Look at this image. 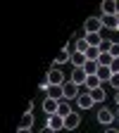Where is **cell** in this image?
Segmentation results:
<instances>
[{
  "mask_svg": "<svg viewBox=\"0 0 119 133\" xmlns=\"http://www.w3.org/2000/svg\"><path fill=\"white\" fill-rule=\"evenodd\" d=\"M83 69H86V74H88V76H95V74H98V69H100V64H98V62H88Z\"/></svg>",
  "mask_w": 119,
  "mask_h": 133,
  "instance_id": "obj_22",
  "label": "cell"
},
{
  "mask_svg": "<svg viewBox=\"0 0 119 133\" xmlns=\"http://www.w3.org/2000/svg\"><path fill=\"white\" fill-rule=\"evenodd\" d=\"M114 100H117V105H119V93H117V97H114Z\"/></svg>",
  "mask_w": 119,
  "mask_h": 133,
  "instance_id": "obj_29",
  "label": "cell"
},
{
  "mask_svg": "<svg viewBox=\"0 0 119 133\" xmlns=\"http://www.w3.org/2000/svg\"><path fill=\"white\" fill-rule=\"evenodd\" d=\"M83 38L88 41V45H91V48H100V45L105 43V38H103V33H86V36H83Z\"/></svg>",
  "mask_w": 119,
  "mask_h": 133,
  "instance_id": "obj_12",
  "label": "cell"
},
{
  "mask_svg": "<svg viewBox=\"0 0 119 133\" xmlns=\"http://www.w3.org/2000/svg\"><path fill=\"white\" fill-rule=\"evenodd\" d=\"M88 50H91V45H88L86 38H76V43H74V52H83V55H86Z\"/></svg>",
  "mask_w": 119,
  "mask_h": 133,
  "instance_id": "obj_13",
  "label": "cell"
},
{
  "mask_svg": "<svg viewBox=\"0 0 119 133\" xmlns=\"http://www.w3.org/2000/svg\"><path fill=\"white\" fill-rule=\"evenodd\" d=\"M95 76H98L100 81H103V83H105V81L110 83V78H112L114 74H112V69H110V66H100V69H98V74H95Z\"/></svg>",
  "mask_w": 119,
  "mask_h": 133,
  "instance_id": "obj_14",
  "label": "cell"
},
{
  "mask_svg": "<svg viewBox=\"0 0 119 133\" xmlns=\"http://www.w3.org/2000/svg\"><path fill=\"white\" fill-rule=\"evenodd\" d=\"M31 126H33V114H24L22 116V124H19V128H26V131H31Z\"/></svg>",
  "mask_w": 119,
  "mask_h": 133,
  "instance_id": "obj_19",
  "label": "cell"
},
{
  "mask_svg": "<svg viewBox=\"0 0 119 133\" xmlns=\"http://www.w3.org/2000/svg\"><path fill=\"white\" fill-rule=\"evenodd\" d=\"M45 97L62 102V100H64V88H62V86H50V88H48V93H45Z\"/></svg>",
  "mask_w": 119,
  "mask_h": 133,
  "instance_id": "obj_7",
  "label": "cell"
},
{
  "mask_svg": "<svg viewBox=\"0 0 119 133\" xmlns=\"http://www.w3.org/2000/svg\"><path fill=\"white\" fill-rule=\"evenodd\" d=\"M110 55H112L114 59H119V43H112V48H110Z\"/></svg>",
  "mask_w": 119,
  "mask_h": 133,
  "instance_id": "obj_23",
  "label": "cell"
},
{
  "mask_svg": "<svg viewBox=\"0 0 119 133\" xmlns=\"http://www.w3.org/2000/svg\"><path fill=\"white\" fill-rule=\"evenodd\" d=\"M48 128H53L55 133L57 131H62L64 128V116H60V114H53V116H48V124H45Z\"/></svg>",
  "mask_w": 119,
  "mask_h": 133,
  "instance_id": "obj_4",
  "label": "cell"
},
{
  "mask_svg": "<svg viewBox=\"0 0 119 133\" xmlns=\"http://www.w3.org/2000/svg\"><path fill=\"white\" fill-rule=\"evenodd\" d=\"M48 81H50V86H64V83H67L64 74L57 69V66H53V69L48 71Z\"/></svg>",
  "mask_w": 119,
  "mask_h": 133,
  "instance_id": "obj_2",
  "label": "cell"
},
{
  "mask_svg": "<svg viewBox=\"0 0 119 133\" xmlns=\"http://www.w3.org/2000/svg\"><path fill=\"white\" fill-rule=\"evenodd\" d=\"M57 109H60V102H57V100H50V97H45V100H43V112H45L48 116L57 114Z\"/></svg>",
  "mask_w": 119,
  "mask_h": 133,
  "instance_id": "obj_9",
  "label": "cell"
},
{
  "mask_svg": "<svg viewBox=\"0 0 119 133\" xmlns=\"http://www.w3.org/2000/svg\"><path fill=\"white\" fill-rule=\"evenodd\" d=\"M100 10H103V17H117V0H105Z\"/></svg>",
  "mask_w": 119,
  "mask_h": 133,
  "instance_id": "obj_8",
  "label": "cell"
},
{
  "mask_svg": "<svg viewBox=\"0 0 119 133\" xmlns=\"http://www.w3.org/2000/svg\"><path fill=\"white\" fill-rule=\"evenodd\" d=\"M76 105H79V109H91V107L95 105V100H93V97H91V93L86 90V93H81V95H79Z\"/></svg>",
  "mask_w": 119,
  "mask_h": 133,
  "instance_id": "obj_6",
  "label": "cell"
},
{
  "mask_svg": "<svg viewBox=\"0 0 119 133\" xmlns=\"http://www.w3.org/2000/svg\"><path fill=\"white\" fill-rule=\"evenodd\" d=\"M79 124H81V116H79V112H72V114L64 119V128H67V131H74Z\"/></svg>",
  "mask_w": 119,
  "mask_h": 133,
  "instance_id": "obj_11",
  "label": "cell"
},
{
  "mask_svg": "<svg viewBox=\"0 0 119 133\" xmlns=\"http://www.w3.org/2000/svg\"><path fill=\"white\" fill-rule=\"evenodd\" d=\"M64 62H72V52H69V50H60V55L55 57V64H64Z\"/></svg>",
  "mask_w": 119,
  "mask_h": 133,
  "instance_id": "obj_17",
  "label": "cell"
},
{
  "mask_svg": "<svg viewBox=\"0 0 119 133\" xmlns=\"http://www.w3.org/2000/svg\"><path fill=\"white\" fill-rule=\"evenodd\" d=\"M17 133H31V131H26V128H19V131H17Z\"/></svg>",
  "mask_w": 119,
  "mask_h": 133,
  "instance_id": "obj_28",
  "label": "cell"
},
{
  "mask_svg": "<svg viewBox=\"0 0 119 133\" xmlns=\"http://www.w3.org/2000/svg\"><path fill=\"white\" fill-rule=\"evenodd\" d=\"M64 100H79V95H81V90H79V86L76 83H72V81H67L64 83Z\"/></svg>",
  "mask_w": 119,
  "mask_h": 133,
  "instance_id": "obj_3",
  "label": "cell"
},
{
  "mask_svg": "<svg viewBox=\"0 0 119 133\" xmlns=\"http://www.w3.org/2000/svg\"><path fill=\"white\" fill-rule=\"evenodd\" d=\"M112 119H114V112H112V109L103 107V109L98 112V121H100V124H105V126H110V124H112Z\"/></svg>",
  "mask_w": 119,
  "mask_h": 133,
  "instance_id": "obj_10",
  "label": "cell"
},
{
  "mask_svg": "<svg viewBox=\"0 0 119 133\" xmlns=\"http://www.w3.org/2000/svg\"><path fill=\"white\" fill-rule=\"evenodd\" d=\"M110 86H112V88H114V90L119 93V74H114V76L110 78Z\"/></svg>",
  "mask_w": 119,
  "mask_h": 133,
  "instance_id": "obj_24",
  "label": "cell"
},
{
  "mask_svg": "<svg viewBox=\"0 0 119 133\" xmlns=\"http://www.w3.org/2000/svg\"><path fill=\"white\" fill-rule=\"evenodd\" d=\"M100 55H103V52H100V48H91L88 52H86L88 62H98V59H100Z\"/></svg>",
  "mask_w": 119,
  "mask_h": 133,
  "instance_id": "obj_21",
  "label": "cell"
},
{
  "mask_svg": "<svg viewBox=\"0 0 119 133\" xmlns=\"http://www.w3.org/2000/svg\"><path fill=\"white\" fill-rule=\"evenodd\" d=\"M72 83H76V86H86V81H88V74L86 69H72Z\"/></svg>",
  "mask_w": 119,
  "mask_h": 133,
  "instance_id": "obj_5",
  "label": "cell"
},
{
  "mask_svg": "<svg viewBox=\"0 0 119 133\" xmlns=\"http://www.w3.org/2000/svg\"><path fill=\"white\" fill-rule=\"evenodd\" d=\"M103 26H105V29H110V31H119L117 17H103Z\"/></svg>",
  "mask_w": 119,
  "mask_h": 133,
  "instance_id": "obj_15",
  "label": "cell"
},
{
  "mask_svg": "<svg viewBox=\"0 0 119 133\" xmlns=\"http://www.w3.org/2000/svg\"><path fill=\"white\" fill-rule=\"evenodd\" d=\"M105 133H119V128H112V126H107V128H105Z\"/></svg>",
  "mask_w": 119,
  "mask_h": 133,
  "instance_id": "obj_26",
  "label": "cell"
},
{
  "mask_svg": "<svg viewBox=\"0 0 119 133\" xmlns=\"http://www.w3.org/2000/svg\"><path fill=\"white\" fill-rule=\"evenodd\" d=\"M95 88H103V81H100L98 76H88V81H86V90H95Z\"/></svg>",
  "mask_w": 119,
  "mask_h": 133,
  "instance_id": "obj_16",
  "label": "cell"
},
{
  "mask_svg": "<svg viewBox=\"0 0 119 133\" xmlns=\"http://www.w3.org/2000/svg\"><path fill=\"white\" fill-rule=\"evenodd\" d=\"M117 24H119V14H117Z\"/></svg>",
  "mask_w": 119,
  "mask_h": 133,
  "instance_id": "obj_30",
  "label": "cell"
},
{
  "mask_svg": "<svg viewBox=\"0 0 119 133\" xmlns=\"http://www.w3.org/2000/svg\"><path fill=\"white\" fill-rule=\"evenodd\" d=\"M88 93H91V97L95 100V102H103V100L107 97L105 95V88H95V90H88Z\"/></svg>",
  "mask_w": 119,
  "mask_h": 133,
  "instance_id": "obj_20",
  "label": "cell"
},
{
  "mask_svg": "<svg viewBox=\"0 0 119 133\" xmlns=\"http://www.w3.org/2000/svg\"><path fill=\"white\" fill-rule=\"evenodd\" d=\"M83 29L86 33H100L105 26H103V17H88L86 22H83Z\"/></svg>",
  "mask_w": 119,
  "mask_h": 133,
  "instance_id": "obj_1",
  "label": "cell"
},
{
  "mask_svg": "<svg viewBox=\"0 0 119 133\" xmlns=\"http://www.w3.org/2000/svg\"><path fill=\"white\" fill-rule=\"evenodd\" d=\"M41 133H55V131H53V128H48V126H45V128H43Z\"/></svg>",
  "mask_w": 119,
  "mask_h": 133,
  "instance_id": "obj_27",
  "label": "cell"
},
{
  "mask_svg": "<svg viewBox=\"0 0 119 133\" xmlns=\"http://www.w3.org/2000/svg\"><path fill=\"white\" fill-rule=\"evenodd\" d=\"M57 114H60V116H64V119H67V116L72 114V107H69V100H62V102H60V109H57Z\"/></svg>",
  "mask_w": 119,
  "mask_h": 133,
  "instance_id": "obj_18",
  "label": "cell"
},
{
  "mask_svg": "<svg viewBox=\"0 0 119 133\" xmlns=\"http://www.w3.org/2000/svg\"><path fill=\"white\" fill-rule=\"evenodd\" d=\"M110 69H112V74H119V59H112Z\"/></svg>",
  "mask_w": 119,
  "mask_h": 133,
  "instance_id": "obj_25",
  "label": "cell"
}]
</instances>
